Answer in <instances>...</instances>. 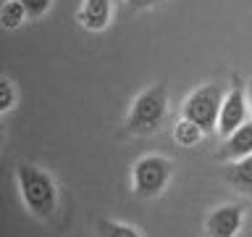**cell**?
Returning a JSON list of instances; mask_svg holds the SVG:
<instances>
[{"label": "cell", "instance_id": "cell-1", "mask_svg": "<svg viewBox=\"0 0 252 237\" xmlns=\"http://www.w3.org/2000/svg\"><path fill=\"white\" fill-rule=\"evenodd\" d=\"M16 185H19L21 203L39 221H50L58 213V185L45 169L21 161L16 166Z\"/></svg>", "mask_w": 252, "mask_h": 237}, {"label": "cell", "instance_id": "cell-2", "mask_svg": "<svg viewBox=\"0 0 252 237\" xmlns=\"http://www.w3.org/2000/svg\"><path fill=\"white\" fill-rule=\"evenodd\" d=\"M171 98L168 90L163 84H153L147 90H142L137 98H134L129 116H126L124 129L126 134H137V137H147V134L160 132L165 121H168L171 114Z\"/></svg>", "mask_w": 252, "mask_h": 237}, {"label": "cell", "instance_id": "cell-3", "mask_svg": "<svg viewBox=\"0 0 252 237\" xmlns=\"http://www.w3.org/2000/svg\"><path fill=\"white\" fill-rule=\"evenodd\" d=\"M173 177V161L165 156H142L137 163L131 166V193L150 200L158 198L168 187V182Z\"/></svg>", "mask_w": 252, "mask_h": 237}, {"label": "cell", "instance_id": "cell-4", "mask_svg": "<svg viewBox=\"0 0 252 237\" xmlns=\"http://www.w3.org/2000/svg\"><path fill=\"white\" fill-rule=\"evenodd\" d=\"M223 87L210 82V84H202L197 87L194 92L187 95L184 106H181V116L194 121L200 129L208 134L213 129H218V116H220V106H223Z\"/></svg>", "mask_w": 252, "mask_h": 237}, {"label": "cell", "instance_id": "cell-5", "mask_svg": "<svg viewBox=\"0 0 252 237\" xmlns=\"http://www.w3.org/2000/svg\"><path fill=\"white\" fill-rule=\"evenodd\" d=\"M250 98H247V84H242V79L234 74L231 79V90L226 92L223 106H220V116H218V134L228 137L231 132H236L242 124L250 121Z\"/></svg>", "mask_w": 252, "mask_h": 237}, {"label": "cell", "instance_id": "cell-6", "mask_svg": "<svg viewBox=\"0 0 252 237\" xmlns=\"http://www.w3.org/2000/svg\"><path fill=\"white\" fill-rule=\"evenodd\" d=\"M247 208L242 203H223L210 211L205 219V235L208 237H236L244 227Z\"/></svg>", "mask_w": 252, "mask_h": 237}, {"label": "cell", "instance_id": "cell-7", "mask_svg": "<svg viewBox=\"0 0 252 237\" xmlns=\"http://www.w3.org/2000/svg\"><path fill=\"white\" fill-rule=\"evenodd\" d=\"M110 16H113V3L110 0H82L76 19L84 29L102 32L110 27Z\"/></svg>", "mask_w": 252, "mask_h": 237}, {"label": "cell", "instance_id": "cell-8", "mask_svg": "<svg viewBox=\"0 0 252 237\" xmlns=\"http://www.w3.org/2000/svg\"><path fill=\"white\" fill-rule=\"evenodd\" d=\"M247 156H252V118L228 134L218 150V158H223V161H239Z\"/></svg>", "mask_w": 252, "mask_h": 237}, {"label": "cell", "instance_id": "cell-9", "mask_svg": "<svg viewBox=\"0 0 252 237\" xmlns=\"http://www.w3.org/2000/svg\"><path fill=\"white\" fill-rule=\"evenodd\" d=\"M226 182L234 190H239V193L252 195V156L239 158V161H228Z\"/></svg>", "mask_w": 252, "mask_h": 237}, {"label": "cell", "instance_id": "cell-10", "mask_svg": "<svg viewBox=\"0 0 252 237\" xmlns=\"http://www.w3.org/2000/svg\"><path fill=\"white\" fill-rule=\"evenodd\" d=\"M32 16H29L27 5H24L21 0H5V3L0 5V21H3L5 29H19Z\"/></svg>", "mask_w": 252, "mask_h": 237}, {"label": "cell", "instance_id": "cell-11", "mask_svg": "<svg viewBox=\"0 0 252 237\" xmlns=\"http://www.w3.org/2000/svg\"><path fill=\"white\" fill-rule=\"evenodd\" d=\"M205 137V132L197 126L194 121H189V118L181 116L176 124H173V140H176V145L181 148H194V145H200Z\"/></svg>", "mask_w": 252, "mask_h": 237}, {"label": "cell", "instance_id": "cell-12", "mask_svg": "<svg viewBox=\"0 0 252 237\" xmlns=\"http://www.w3.org/2000/svg\"><path fill=\"white\" fill-rule=\"evenodd\" d=\"M97 237H142V235L131 224H126V221L100 219L97 221Z\"/></svg>", "mask_w": 252, "mask_h": 237}, {"label": "cell", "instance_id": "cell-13", "mask_svg": "<svg viewBox=\"0 0 252 237\" xmlns=\"http://www.w3.org/2000/svg\"><path fill=\"white\" fill-rule=\"evenodd\" d=\"M16 103H19V90H16V84L11 79L3 77L0 79V114H11L16 108Z\"/></svg>", "mask_w": 252, "mask_h": 237}, {"label": "cell", "instance_id": "cell-14", "mask_svg": "<svg viewBox=\"0 0 252 237\" xmlns=\"http://www.w3.org/2000/svg\"><path fill=\"white\" fill-rule=\"evenodd\" d=\"M24 5H27V11L32 19H42V16L50 11V5H53V0H21Z\"/></svg>", "mask_w": 252, "mask_h": 237}, {"label": "cell", "instance_id": "cell-15", "mask_svg": "<svg viewBox=\"0 0 252 237\" xmlns=\"http://www.w3.org/2000/svg\"><path fill=\"white\" fill-rule=\"evenodd\" d=\"M160 3H163V0H126V5L137 8V11H147V8H155Z\"/></svg>", "mask_w": 252, "mask_h": 237}, {"label": "cell", "instance_id": "cell-16", "mask_svg": "<svg viewBox=\"0 0 252 237\" xmlns=\"http://www.w3.org/2000/svg\"><path fill=\"white\" fill-rule=\"evenodd\" d=\"M247 98H250V108H252V79L247 82Z\"/></svg>", "mask_w": 252, "mask_h": 237}]
</instances>
